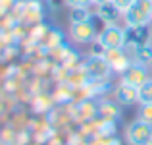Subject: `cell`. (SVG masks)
Returning a JSON list of instances; mask_svg holds the SVG:
<instances>
[{
  "mask_svg": "<svg viewBox=\"0 0 152 145\" xmlns=\"http://www.w3.org/2000/svg\"><path fill=\"white\" fill-rule=\"evenodd\" d=\"M152 16V0H135L131 8L123 14L127 29H142L150 23Z\"/></svg>",
  "mask_w": 152,
  "mask_h": 145,
  "instance_id": "cell-1",
  "label": "cell"
},
{
  "mask_svg": "<svg viewBox=\"0 0 152 145\" xmlns=\"http://www.w3.org/2000/svg\"><path fill=\"white\" fill-rule=\"evenodd\" d=\"M96 43L100 45L102 50H108V48H125L127 29L115 25V23H110V25H106L100 33L96 35Z\"/></svg>",
  "mask_w": 152,
  "mask_h": 145,
  "instance_id": "cell-2",
  "label": "cell"
},
{
  "mask_svg": "<svg viewBox=\"0 0 152 145\" xmlns=\"http://www.w3.org/2000/svg\"><path fill=\"white\" fill-rule=\"evenodd\" d=\"M125 139L129 145H146L152 139V124L137 118L127 126Z\"/></svg>",
  "mask_w": 152,
  "mask_h": 145,
  "instance_id": "cell-3",
  "label": "cell"
},
{
  "mask_svg": "<svg viewBox=\"0 0 152 145\" xmlns=\"http://www.w3.org/2000/svg\"><path fill=\"white\" fill-rule=\"evenodd\" d=\"M148 79H150L148 68L141 66V64H135V62L121 74V83H123V85L135 87V89H139L141 85H145Z\"/></svg>",
  "mask_w": 152,
  "mask_h": 145,
  "instance_id": "cell-4",
  "label": "cell"
},
{
  "mask_svg": "<svg viewBox=\"0 0 152 145\" xmlns=\"http://www.w3.org/2000/svg\"><path fill=\"white\" fill-rule=\"evenodd\" d=\"M102 58L106 60L110 70L119 72V74H123V72L133 64V60H129V56L123 52V48H108V50L102 52Z\"/></svg>",
  "mask_w": 152,
  "mask_h": 145,
  "instance_id": "cell-5",
  "label": "cell"
},
{
  "mask_svg": "<svg viewBox=\"0 0 152 145\" xmlns=\"http://www.w3.org/2000/svg\"><path fill=\"white\" fill-rule=\"evenodd\" d=\"M96 27H94L93 19L91 21H79V23H71L69 25V37L75 43H91L96 41Z\"/></svg>",
  "mask_w": 152,
  "mask_h": 145,
  "instance_id": "cell-6",
  "label": "cell"
},
{
  "mask_svg": "<svg viewBox=\"0 0 152 145\" xmlns=\"http://www.w3.org/2000/svg\"><path fill=\"white\" fill-rule=\"evenodd\" d=\"M115 101L123 107H131V104L139 103V89L135 87H129V85H119L115 89Z\"/></svg>",
  "mask_w": 152,
  "mask_h": 145,
  "instance_id": "cell-7",
  "label": "cell"
},
{
  "mask_svg": "<svg viewBox=\"0 0 152 145\" xmlns=\"http://www.w3.org/2000/svg\"><path fill=\"white\" fill-rule=\"evenodd\" d=\"M96 14H98V18H100L102 21H106V25L115 23L119 18H121V14L118 12V8H115L110 0L104 2V4H98V6H96Z\"/></svg>",
  "mask_w": 152,
  "mask_h": 145,
  "instance_id": "cell-8",
  "label": "cell"
},
{
  "mask_svg": "<svg viewBox=\"0 0 152 145\" xmlns=\"http://www.w3.org/2000/svg\"><path fill=\"white\" fill-rule=\"evenodd\" d=\"M133 62L150 68V64H152V45H139L133 52Z\"/></svg>",
  "mask_w": 152,
  "mask_h": 145,
  "instance_id": "cell-9",
  "label": "cell"
},
{
  "mask_svg": "<svg viewBox=\"0 0 152 145\" xmlns=\"http://www.w3.org/2000/svg\"><path fill=\"white\" fill-rule=\"evenodd\" d=\"M98 114L104 116L106 120H115L119 116V103H112V101H104L98 107Z\"/></svg>",
  "mask_w": 152,
  "mask_h": 145,
  "instance_id": "cell-10",
  "label": "cell"
},
{
  "mask_svg": "<svg viewBox=\"0 0 152 145\" xmlns=\"http://www.w3.org/2000/svg\"><path fill=\"white\" fill-rule=\"evenodd\" d=\"M139 104H152V78L139 87Z\"/></svg>",
  "mask_w": 152,
  "mask_h": 145,
  "instance_id": "cell-11",
  "label": "cell"
},
{
  "mask_svg": "<svg viewBox=\"0 0 152 145\" xmlns=\"http://www.w3.org/2000/svg\"><path fill=\"white\" fill-rule=\"evenodd\" d=\"M69 19H71V23L91 21V12H89V8H71V12H69Z\"/></svg>",
  "mask_w": 152,
  "mask_h": 145,
  "instance_id": "cell-12",
  "label": "cell"
},
{
  "mask_svg": "<svg viewBox=\"0 0 152 145\" xmlns=\"http://www.w3.org/2000/svg\"><path fill=\"white\" fill-rule=\"evenodd\" d=\"M139 118L152 124V104H141V108H139Z\"/></svg>",
  "mask_w": 152,
  "mask_h": 145,
  "instance_id": "cell-13",
  "label": "cell"
},
{
  "mask_svg": "<svg viewBox=\"0 0 152 145\" xmlns=\"http://www.w3.org/2000/svg\"><path fill=\"white\" fill-rule=\"evenodd\" d=\"M110 2L114 4V6L118 8V12H119V14L123 16V14H125V12H127V10L131 8V4H133L135 0H110Z\"/></svg>",
  "mask_w": 152,
  "mask_h": 145,
  "instance_id": "cell-14",
  "label": "cell"
},
{
  "mask_svg": "<svg viewBox=\"0 0 152 145\" xmlns=\"http://www.w3.org/2000/svg\"><path fill=\"white\" fill-rule=\"evenodd\" d=\"M66 4L71 8H89L93 0H66Z\"/></svg>",
  "mask_w": 152,
  "mask_h": 145,
  "instance_id": "cell-15",
  "label": "cell"
},
{
  "mask_svg": "<svg viewBox=\"0 0 152 145\" xmlns=\"http://www.w3.org/2000/svg\"><path fill=\"white\" fill-rule=\"evenodd\" d=\"M104 2H108V0H93L94 6H98V4H104Z\"/></svg>",
  "mask_w": 152,
  "mask_h": 145,
  "instance_id": "cell-16",
  "label": "cell"
},
{
  "mask_svg": "<svg viewBox=\"0 0 152 145\" xmlns=\"http://www.w3.org/2000/svg\"><path fill=\"white\" fill-rule=\"evenodd\" d=\"M27 2H37V0H27Z\"/></svg>",
  "mask_w": 152,
  "mask_h": 145,
  "instance_id": "cell-17",
  "label": "cell"
},
{
  "mask_svg": "<svg viewBox=\"0 0 152 145\" xmlns=\"http://www.w3.org/2000/svg\"><path fill=\"white\" fill-rule=\"evenodd\" d=\"M146 145H152V139H150V141H148V143H146Z\"/></svg>",
  "mask_w": 152,
  "mask_h": 145,
  "instance_id": "cell-18",
  "label": "cell"
},
{
  "mask_svg": "<svg viewBox=\"0 0 152 145\" xmlns=\"http://www.w3.org/2000/svg\"><path fill=\"white\" fill-rule=\"evenodd\" d=\"M150 23H152V16H150Z\"/></svg>",
  "mask_w": 152,
  "mask_h": 145,
  "instance_id": "cell-19",
  "label": "cell"
},
{
  "mask_svg": "<svg viewBox=\"0 0 152 145\" xmlns=\"http://www.w3.org/2000/svg\"><path fill=\"white\" fill-rule=\"evenodd\" d=\"M150 68H152V64H150Z\"/></svg>",
  "mask_w": 152,
  "mask_h": 145,
  "instance_id": "cell-20",
  "label": "cell"
}]
</instances>
